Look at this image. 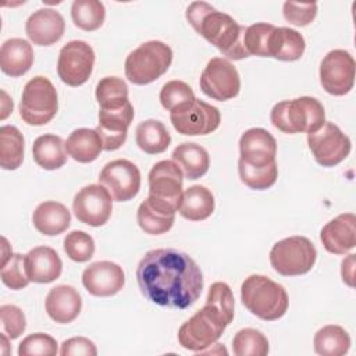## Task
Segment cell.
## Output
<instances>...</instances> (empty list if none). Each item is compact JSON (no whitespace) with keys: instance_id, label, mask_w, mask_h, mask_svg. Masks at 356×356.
<instances>
[{"instance_id":"obj_1","label":"cell","mask_w":356,"mask_h":356,"mask_svg":"<svg viewBox=\"0 0 356 356\" xmlns=\"http://www.w3.org/2000/svg\"><path fill=\"white\" fill-rule=\"evenodd\" d=\"M136 280L147 300L174 309L192 306L203 289L200 267L189 254L172 248L149 250L138 264Z\"/></svg>"},{"instance_id":"obj_2","label":"cell","mask_w":356,"mask_h":356,"mask_svg":"<svg viewBox=\"0 0 356 356\" xmlns=\"http://www.w3.org/2000/svg\"><path fill=\"white\" fill-rule=\"evenodd\" d=\"M234 295L228 284L210 285L204 306L178 330L179 345L191 352H203L214 345L234 320Z\"/></svg>"},{"instance_id":"obj_3","label":"cell","mask_w":356,"mask_h":356,"mask_svg":"<svg viewBox=\"0 0 356 356\" xmlns=\"http://www.w3.org/2000/svg\"><path fill=\"white\" fill-rule=\"evenodd\" d=\"M186 19L200 36L227 58L236 61L249 57L243 44L246 28L227 13L217 11L206 1H193L186 8Z\"/></svg>"},{"instance_id":"obj_4","label":"cell","mask_w":356,"mask_h":356,"mask_svg":"<svg viewBox=\"0 0 356 356\" xmlns=\"http://www.w3.org/2000/svg\"><path fill=\"white\" fill-rule=\"evenodd\" d=\"M242 305L264 321L281 318L289 305L288 293L282 285L260 274H252L241 285Z\"/></svg>"},{"instance_id":"obj_5","label":"cell","mask_w":356,"mask_h":356,"mask_svg":"<svg viewBox=\"0 0 356 356\" xmlns=\"http://www.w3.org/2000/svg\"><path fill=\"white\" fill-rule=\"evenodd\" d=\"M270 118L271 124L284 134H309L325 122V111L316 97L302 96L274 104Z\"/></svg>"},{"instance_id":"obj_6","label":"cell","mask_w":356,"mask_h":356,"mask_svg":"<svg viewBox=\"0 0 356 356\" xmlns=\"http://www.w3.org/2000/svg\"><path fill=\"white\" fill-rule=\"evenodd\" d=\"M171 63V47L160 40H149L127 56L125 75L135 85H147L165 74Z\"/></svg>"},{"instance_id":"obj_7","label":"cell","mask_w":356,"mask_h":356,"mask_svg":"<svg viewBox=\"0 0 356 356\" xmlns=\"http://www.w3.org/2000/svg\"><path fill=\"white\" fill-rule=\"evenodd\" d=\"M57 110V92L50 79L38 75L25 83L19 102V115L24 122L33 127L44 125L53 120Z\"/></svg>"},{"instance_id":"obj_8","label":"cell","mask_w":356,"mask_h":356,"mask_svg":"<svg viewBox=\"0 0 356 356\" xmlns=\"http://www.w3.org/2000/svg\"><path fill=\"white\" fill-rule=\"evenodd\" d=\"M317 259V250L306 236H289L278 241L270 250V263L274 271L284 277L309 273Z\"/></svg>"},{"instance_id":"obj_9","label":"cell","mask_w":356,"mask_h":356,"mask_svg":"<svg viewBox=\"0 0 356 356\" xmlns=\"http://www.w3.org/2000/svg\"><path fill=\"white\" fill-rule=\"evenodd\" d=\"M170 120L178 134L196 136L214 132L220 127L221 114L217 107L193 99L170 111Z\"/></svg>"},{"instance_id":"obj_10","label":"cell","mask_w":356,"mask_h":356,"mask_svg":"<svg viewBox=\"0 0 356 356\" xmlns=\"http://www.w3.org/2000/svg\"><path fill=\"white\" fill-rule=\"evenodd\" d=\"M307 145L314 160L323 167H334L343 161L352 149L350 139L334 124L324 122L307 134Z\"/></svg>"},{"instance_id":"obj_11","label":"cell","mask_w":356,"mask_h":356,"mask_svg":"<svg viewBox=\"0 0 356 356\" xmlns=\"http://www.w3.org/2000/svg\"><path fill=\"white\" fill-rule=\"evenodd\" d=\"M95 65V51L83 40H71L60 50L57 60V74L70 86L83 85L92 75Z\"/></svg>"},{"instance_id":"obj_12","label":"cell","mask_w":356,"mask_h":356,"mask_svg":"<svg viewBox=\"0 0 356 356\" xmlns=\"http://www.w3.org/2000/svg\"><path fill=\"white\" fill-rule=\"evenodd\" d=\"M199 85L207 97L227 102L239 93L241 78L238 70L227 58L214 57L204 67Z\"/></svg>"},{"instance_id":"obj_13","label":"cell","mask_w":356,"mask_h":356,"mask_svg":"<svg viewBox=\"0 0 356 356\" xmlns=\"http://www.w3.org/2000/svg\"><path fill=\"white\" fill-rule=\"evenodd\" d=\"M356 64L352 54L342 49L328 51L320 64V83L332 96H343L355 83Z\"/></svg>"},{"instance_id":"obj_14","label":"cell","mask_w":356,"mask_h":356,"mask_svg":"<svg viewBox=\"0 0 356 356\" xmlns=\"http://www.w3.org/2000/svg\"><path fill=\"white\" fill-rule=\"evenodd\" d=\"M99 184L108 191L113 200L128 202L140 189V171L132 161L117 159L103 167L99 174Z\"/></svg>"},{"instance_id":"obj_15","label":"cell","mask_w":356,"mask_h":356,"mask_svg":"<svg viewBox=\"0 0 356 356\" xmlns=\"http://www.w3.org/2000/svg\"><path fill=\"white\" fill-rule=\"evenodd\" d=\"M72 211L76 220L86 225H104L113 211V197L100 184L86 185L74 196Z\"/></svg>"},{"instance_id":"obj_16","label":"cell","mask_w":356,"mask_h":356,"mask_svg":"<svg viewBox=\"0 0 356 356\" xmlns=\"http://www.w3.org/2000/svg\"><path fill=\"white\" fill-rule=\"evenodd\" d=\"M184 175L172 160L157 161L149 172V197L178 210L182 197Z\"/></svg>"},{"instance_id":"obj_17","label":"cell","mask_w":356,"mask_h":356,"mask_svg":"<svg viewBox=\"0 0 356 356\" xmlns=\"http://www.w3.org/2000/svg\"><path fill=\"white\" fill-rule=\"evenodd\" d=\"M239 163L249 167L263 168L275 164V138L264 128H250L239 139Z\"/></svg>"},{"instance_id":"obj_18","label":"cell","mask_w":356,"mask_h":356,"mask_svg":"<svg viewBox=\"0 0 356 356\" xmlns=\"http://www.w3.org/2000/svg\"><path fill=\"white\" fill-rule=\"evenodd\" d=\"M82 284L93 296H113L124 288L125 274L117 263L95 261L83 270Z\"/></svg>"},{"instance_id":"obj_19","label":"cell","mask_w":356,"mask_h":356,"mask_svg":"<svg viewBox=\"0 0 356 356\" xmlns=\"http://www.w3.org/2000/svg\"><path fill=\"white\" fill-rule=\"evenodd\" d=\"M132 120L134 107L131 103L118 110H99V124L96 127V132L102 139L103 150H117L125 143Z\"/></svg>"},{"instance_id":"obj_20","label":"cell","mask_w":356,"mask_h":356,"mask_svg":"<svg viewBox=\"0 0 356 356\" xmlns=\"http://www.w3.org/2000/svg\"><path fill=\"white\" fill-rule=\"evenodd\" d=\"M64 31V18L54 8H39L33 11L25 22L26 36L38 46L54 44L63 38Z\"/></svg>"},{"instance_id":"obj_21","label":"cell","mask_w":356,"mask_h":356,"mask_svg":"<svg viewBox=\"0 0 356 356\" xmlns=\"http://www.w3.org/2000/svg\"><path fill=\"white\" fill-rule=\"evenodd\" d=\"M324 249L332 254H345L356 245V216L343 213L328 221L320 231Z\"/></svg>"},{"instance_id":"obj_22","label":"cell","mask_w":356,"mask_h":356,"mask_svg":"<svg viewBox=\"0 0 356 356\" xmlns=\"http://www.w3.org/2000/svg\"><path fill=\"white\" fill-rule=\"evenodd\" d=\"M25 271L32 282L49 284L61 275L63 261L53 248L36 246L25 254Z\"/></svg>"},{"instance_id":"obj_23","label":"cell","mask_w":356,"mask_h":356,"mask_svg":"<svg viewBox=\"0 0 356 356\" xmlns=\"http://www.w3.org/2000/svg\"><path fill=\"white\" fill-rule=\"evenodd\" d=\"M44 307L49 317L58 324L74 321L82 309V298L71 285H57L46 296Z\"/></svg>"},{"instance_id":"obj_24","label":"cell","mask_w":356,"mask_h":356,"mask_svg":"<svg viewBox=\"0 0 356 356\" xmlns=\"http://www.w3.org/2000/svg\"><path fill=\"white\" fill-rule=\"evenodd\" d=\"M33 49L31 43L21 38L7 39L0 47V68L13 78L26 74L33 64Z\"/></svg>"},{"instance_id":"obj_25","label":"cell","mask_w":356,"mask_h":356,"mask_svg":"<svg viewBox=\"0 0 356 356\" xmlns=\"http://www.w3.org/2000/svg\"><path fill=\"white\" fill-rule=\"evenodd\" d=\"M32 222L36 231L47 236H56L63 234L71 224L70 210L58 202L46 200L35 209L32 214Z\"/></svg>"},{"instance_id":"obj_26","label":"cell","mask_w":356,"mask_h":356,"mask_svg":"<svg viewBox=\"0 0 356 356\" xmlns=\"http://www.w3.org/2000/svg\"><path fill=\"white\" fill-rule=\"evenodd\" d=\"M174 209L159 203L157 200L147 196L136 211V221L142 231L150 235H160L171 229L175 220Z\"/></svg>"},{"instance_id":"obj_27","label":"cell","mask_w":356,"mask_h":356,"mask_svg":"<svg viewBox=\"0 0 356 356\" xmlns=\"http://www.w3.org/2000/svg\"><path fill=\"white\" fill-rule=\"evenodd\" d=\"M305 38L295 29L275 26L270 35L268 57L280 61H296L305 53Z\"/></svg>"},{"instance_id":"obj_28","label":"cell","mask_w":356,"mask_h":356,"mask_svg":"<svg viewBox=\"0 0 356 356\" xmlns=\"http://www.w3.org/2000/svg\"><path fill=\"white\" fill-rule=\"evenodd\" d=\"M172 161L178 164L188 179H197L209 171L210 157L207 150L193 142H184L172 152Z\"/></svg>"},{"instance_id":"obj_29","label":"cell","mask_w":356,"mask_h":356,"mask_svg":"<svg viewBox=\"0 0 356 356\" xmlns=\"http://www.w3.org/2000/svg\"><path fill=\"white\" fill-rule=\"evenodd\" d=\"M65 142L57 135L44 134L35 139L32 145V157L43 170H58L67 163Z\"/></svg>"},{"instance_id":"obj_30","label":"cell","mask_w":356,"mask_h":356,"mask_svg":"<svg viewBox=\"0 0 356 356\" xmlns=\"http://www.w3.org/2000/svg\"><path fill=\"white\" fill-rule=\"evenodd\" d=\"M178 211L189 221H202L209 218L214 211V196L211 191L203 185L189 186L182 193Z\"/></svg>"},{"instance_id":"obj_31","label":"cell","mask_w":356,"mask_h":356,"mask_svg":"<svg viewBox=\"0 0 356 356\" xmlns=\"http://www.w3.org/2000/svg\"><path fill=\"white\" fill-rule=\"evenodd\" d=\"M65 150L78 163H92L100 156L103 145L96 129L78 128L67 138Z\"/></svg>"},{"instance_id":"obj_32","label":"cell","mask_w":356,"mask_h":356,"mask_svg":"<svg viewBox=\"0 0 356 356\" xmlns=\"http://www.w3.org/2000/svg\"><path fill=\"white\" fill-rule=\"evenodd\" d=\"M138 147L147 154H159L168 149L171 135L163 122L157 120L142 121L135 131Z\"/></svg>"},{"instance_id":"obj_33","label":"cell","mask_w":356,"mask_h":356,"mask_svg":"<svg viewBox=\"0 0 356 356\" xmlns=\"http://www.w3.org/2000/svg\"><path fill=\"white\" fill-rule=\"evenodd\" d=\"M314 352L321 356H342L350 348L348 331L339 325H324L314 334Z\"/></svg>"},{"instance_id":"obj_34","label":"cell","mask_w":356,"mask_h":356,"mask_svg":"<svg viewBox=\"0 0 356 356\" xmlns=\"http://www.w3.org/2000/svg\"><path fill=\"white\" fill-rule=\"evenodd\" d=\"M24 160V136L17 127L3 125L0 128V167L17 170Z\"/></svg>"},{"instance_id":"obj_35","label":"cell","mask_w":356,"mask_h":356,"mask_svg":"<svg viewBox=\"0 0 356 356\" xmlns=\"http://www.w3.org/2000/svg\"><path fill=\"white\" fill-rule=\"evenodd\" d=\"M96 100L100 110H118L128 103V86L118 76H104L96 85Z\"/></svg>"},{"instance_id":"obj_36","label":"cell","mask_w":356,"mask_h":356,"mask_svg":"<svg viewBox=\"0 0 356 356\" xmlns=\"http://www.w3.org/2000/svg\"><path fill=\"white\" fill-rule=\"evenodd\" d=\"M71 18L82 31L99 29L106 18L104 4L99 0H75L71 6Z\"/></svg>"},{"instance_id":"obj_37","label":"cell","mask_w":356,"mask_h":356,"mask_svg":"<svg viewBox=\"0 0 356 356\" xmlns=\"http://www.w3.org/2000/svg\"><path fill=\"white\" fill-rule=\"evenodd\" d=\"M4 248L1 266H0V277L6 286L10 289L18 291L31 282L25 271V256L19 253H7Z\"/></svg>"},{"instance_id":"obj_38","label":"cell","mask_w":356,"mask_h":356,"mask_svg":"<svg viewBox=\"0 0 356 356\" xmlns=\"http://www.w3.org/2000/svg\"><path fill=\"white\" fill-rule=\"evenodd\" d=\"M232 350L236 356H266L268 339L256 328H242L234 335Z\"/></svg>"},{"instance_id":"obj_39","label":"cell","mask_w":356,"mask_h":356,"mask_svg":"<svg viewBox=\"0 0 356 356\" xmlns=\"http://www.w3.org/2000/svg\"><path fill=\"white\" fill-rule=\"evenodd\" d=\"M238 171H239L241 181L250 189H256V191H264L271 188L275 184L278 177L277 163L268 167L254 168L238 161Z\"/></svg>"},{"instance_id":"obj_40","label":"cell","mask_w":356,"mask_h":356,"mask_svg":"<svg viewBox=\"0 0 356 356\" xmlns=\"http://www.w3.org/2000/svg\"><path fill=\"white\" fill-rule=\"evenodd\" d=\"M274 28L275 25L267 22H257L246 28L243 44L249 56L268 57V42Z\"/></svg>"},{"instance_id":"obj_41","label":"cell","mask_w":356,"mask_h":356,"mask_svg":"<svg viewBox=\"0 0 356 356\" xmlns=\"http://www.w3.org/2000/svg\"><path fill=\"white\" fill-rule=\"evenodd\" d=\"M64 252L71 260L85 263L93 257L95 241L85 231H71L64 238Z\"/></svg>"},{"instance_id":"obj_42","label":"cell","mask_w":356,"mask_h":356,"mask_svg":"<svg viewBox=\"0 0 356 356\" xmlns=\"http://www.w3.org/2000/svg\"><path fill=\"white\" fill-rule=\"evenodd\" d=\"M57 352V341L43 332L25 337L18 346L19 356H56Z\"/></svg>"},{"instance_id":"obj_43","label":"cell","mask_w":356,"mask_h":356,"mask_svg":"<svg viewBox=\"0 0 356 356\" xmlns=\"http://www.w3.org/2000/svg\"><path fill=\"white\" fill-rule=\"evenodd\" d=\"M193 99L196 97L192 88L182 81H168L160 90V103L168 111H172L175 107L192 102Z\"/></svg>"},{"instance_id":"obj_44","label":"cell","mask_w":356,"mask_h":356,"mask_svg":"<svg viewBox=\"0 0 356 356\" xmlns=\"http://www.w3.org/2000/svg\"><path fill=\"white\" fill-rule=\"evenodd\" d=\"M284 18L296 26H306L317 15V3H296L285 1L282 7Z\"/></svg>"},{"instance_id":"obj_45","label":"cell","mask_w":356,"mask_h":356,"mask_svg":"<svg viewBox=\"0 0 356 356\" xmlns=\"http://www.w3.org/2000/svg\"><path fill=\"white\" fill-rule=\"evenodd\" d=\"M0 317L4 334L10 339L18 338L26 328V318L24 312L15 305H1Z\"/></svg>"},{"instance_id":"obj_46","label":"cell","mask_w":356,"mask_h":356,"mask_svg":"<svg viewBox=\"0 0 356 356\" xmlns=\"http://www.w3.org/2000/svg\"><path fill=\"white\" fill-rule=\"evenodd\" d=\"M60 355L61 356H71V355L96 356L97 349L90 339H88L85 337H74V338H70L63 342Z\"/></svg>"},{"instance_id":"obj_47","label":"cell","mask_w":356,"mask_h":356,"mask_svg":"<svg viewBox=\"0 0 356 356\" xmlns=\"http://www.w3.org/2000/svg\"><path fill=\"white\" fill-rule=\"evenodd\" d=\"M353 266H355V254H349L342 260V280L349 286H353Z\"/></svg>"}]
</instances>
